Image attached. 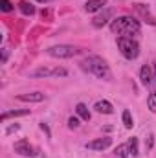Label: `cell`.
I'll use <instances>...</instances> for the list:
<instances>
[{
	"instance_id": "8992f818",
	"label": "cell",
	"mask_w": 156,
	"mask_h": 158,
	"mask_svg": "<svg viewBox=\"0 0 156 158\" xmlns=\"http://www.w3.org/2000/svg\"><path fill=\"white\" fill-rule=\"evenodd\" d=\"M112 15H114V11H112L110 7H103V11H101L99 15H96V17H94V20H92L94 28H103V26H107V24L110 22Z\"/></svg>"
},
{
	"instance_id": "9c48e42d",
	"label": "cell",
	"mask_w": 156,
	"mask_h": 158,
	"mask_svg": "<svg viewBox=\"0 0 156 158\" xmlns=\"http://www.w3.org/2000/svg\"><path fill=\"white\" fill-rule=\"evenodd\" d=\"M20 101H28V103H40L44 99L42 92H30V94H18L17 96Z\"/></svg>"
},
{
	"instance_id": "d4e9b609",
	"label": "cell",
	"mask_w": 156,
	"mask_h": 158,
	"mask_svg": "<svg viewBox=\"0 0 156 158\" xmlns=\"http://www.w3.org/2000/svg\"><path fill=\"white\" fill-rule=\"evenodd\" d=\"M153 138H154V136H153V134H149V140H147V143H145V145H147V149H151V147H153V142H154Z\"/></svg>"
},
{
	"instance_id": "6da1fadb",
	"label": "cell",
	"mask_w": 156,
	"mask_h": 158,
	"mask_svg": "<svg viewBox=\"0 0 156 158\" xmlns=\"http://www.w3.org/2000/svg\"><path fill=\"white\" fill-rule=\"evenodd\" d=\"M140 22L132 17H117L110 22V31L121 37H134L140 35Z\"/></svg>"
},
{
	"instance_id": "5bb4252c",
	"label": "cell",
	"mask_w": 156,
	"mask_h": 158,
	"mask_svg": "<svg viewBox=\"0 0 156 158\" xmlns=\"http://www.w3.org/2000/svg\"><path fill=\"white\" fill-rule=\"evenodd\" d=\"M30 76L31 77H50V76H53V70L51 68H46V66H40L35 72H31Z\"/></svg>"
},
{
	"instance_id": "277c9868",
	"label": "cell",
	"mask_w": 156,
	"mask_h": 158,
	"mask_svg": "<svg viewBox=\"0 0 156 158\" xmlns=\"http://www.w3.org/2000/svg\"><path fill=\"white\" fill-rule=\"evenodd\" d=\"M46 53L51 57H57V59H70V57L79 55L81 50L76 46H70V44H57V46H50L46 50Z\"/></svg>"
},
{
	"instance_id": "7402d4cb",
	"label": "cell",
	"mask_w": 156,
	"mask_h": 158,
	"mask_svg": "<svg viewBox=\"0 0 156 158\" xmlns=\"http://www.w3.org/2000/svg\"><path fill=\"white\" fill-rule=\"evenodd\" d=\"M68 127H70V129H77L79 127V118H76V116L68 118Z\"/></svg>"
},
{
	"instance_id": "ac0fdd59",
	"label": "cell",
	"mask_w": 156,
	"mask_h": 158,
	"mask_svg": "<svg viewBox=\"0 0 156 158\" xmlns=\"http://www.w3.org/2000/svg\"><path fill=\"white\" fill-rule=\"evenodd\" d=\"M127 145H129L130 155H132V156H136V155H138V138H134V136H132V138L127 142Z\"/></svg>"
},
{
	"instance_id": "4fadbf2b",
	"label": "cell",
	"mask_w": 156,
	"mask_h": 158,
	"mask_svg": "<svg viewBox=\"0 0 156 158\" xmlns=\"http://www.w3.org/2000/svg\"><path fill=\"white\" fill-rule=\"evenodd\" d=\"M30 114V109H22V110H9V112H4L2 114V121H6L7 118H20V116H28Z\"/></svg>"
},
{
	"instance_id": "8fae6325",
	"label": "cell",
	"mask_w": 156,
	"mask_h": 158,
	"mask_svg": "<svg viewBox=\"0 0 156 158\" xmlns=\"http://www.w3.org/2000/svg\"><path fill=\"white\" fill-rule=\"evenodd\" d=\"M105 4H107V0H86L84 9H86L88 13H94V11L103 9V7H105Z\"/></svg>"
},
{
	"instance_id": "603a6c76",
	"label": "cell",
	"mask_w": 156,
	"mask_h": 158,
	"mask_svg": "<svg viewBox=\"0 0 156 158\" xmlns=\"http://www.w3.org/2000/svg\"><path fill=\"white\" fill-rule=\"evenodd\" d=\"M66 74H68V72H66L64 68H53V76H55V77H64Z\"/></svg>"
},
{
	"instance_id": "7a4b0ae2",
	"label": "cell",
	"mask_w": 156,
	"mask_h": 158,
	"mask_svg": "<svg viewBox=\"0 0 156 158\" xmlns=\"http://www.w3.org/2000/svg\"><path fill=\"white\" fill-rule=\"evenodd\" d=\"M81 66H83V70L94 74L97 79H103V81H110V79H112V72H110L107 61H103V59L97 57V55L86 57V59L81 63Z\"/></svg>"
},
{
	"instance_id": "f1b7e54d",
	"label": "cell",
	"mask_w": 156,
	"mask_h": 158,
	"mask_svg": "<svg viewBox=\"0 0 156 158\" xmlns=\"http://www.w3.org/2000/svg\"><path fill=\"white\" fill-rule=\"evenodd\" d=\"M154 77H156V61H154Z\"/></svg>"
},
{
	"instance_id": "484cf974",
	"label": "cell",
	"mask_w": 156,
	"mask_h": 158,
	"mask_svg": "<svg viewBox=\"0 0 156 158\" xmlns=\"http://www.w3.org/2000/svg\"><path fill=\"white\" fill-rule=\"evenodd\" d=\"M7 55H9V53H7V50H2V63H6V61H7Z\"/></svg>"
},
{
	"instance_id": "ffe728a7",
	"label": "cell",
	"mask_w": 156,
	"mask_h": 158,
	"mask_svg": "<svg viewBox=\"0 0 156 158\" xmlns=\"http://www.w3.org/2000/svg\"><path fill=\"white\" fill-rule=\"evenodd\" d=\"M123 125L127 127V129H132V125H134V121H132V116H130V112L129 110H123Z\"/></svg>"
},
{
	"instance_id": "30bf717a",
	"label": "cell",
	"mask_w": 156,
	"mask_h": 158,
	"mask_svg": "<svg viewBox=\"0 0 156 158\" xmlns=\"http://www.w3.org/2000/svg\"><path fill=\"white\" fill-rule=\"evenodd\" d=\"M94 109H96L99 114H112V112H114V107H112V103H110V101H107V99H101V101H97V103L94 105Z\"/></svg>"
},
{
	"instance_id": "cb8c5ba5",
	"label": "cell",
	"mask_w": 156,
	"mask_h": 158,
	"mask_svg": "<svg viewBox=\"0 0 156 158\" xmlns=\"http://www.w3.org/2000/svg\"><path fill=\"white\" fill-rule=\"evenodd\" d=\"M18 129H20V125H17V123H15V125H11V127H7V129H6V134H11V132H17Z\"/></svg>"
},
{
	"instance_id": "ba28073f",
	"label": "cell",
	"mask_w": 156,
	"mask_h": 158,
	"mask_svg": "<svg viewBox=\"0 0 156 158\" xmlns=\"http://www.w3.org/2000/svg\"><path fill=\"white\" fill-rule=\"evenodd\" d=\"M154 74H153V70H151V66H142V70H140V81H142V85L143 86H151L153 83H154Z\"/></svg>"
},
{
	"instance_id": "4316f807",
	"label": "cell",
	"mask_w": 156,
	"mask_h": 158,
	"mask_svg": "<svg viewBox=\"0 0 156 158\" xmlns=\"http://www.w3.org/2000/svg\"><path fill=\"white\" fill-rule=\"evenodd\" d=\"M40 129H42V131H44V132L50 136V129H48V125H46V123H40Z\"/></svg>"
},
{
	"instance_id": "52a82bcc",
	"label": "cell",
	"mask_w": 156,
	"mask_h": 158,
	"mask_svg": "<svg viewBox=\"0 0 156 158\" xmlns=\"http://www.w3.org/2000/svg\"><path fill=\"white\" fill-rule=\"evenodd\" d=\"M110 143H112V138L103 136V138H96V140L88 142L84 147H86V149H90V151H105L107 147H110Z\"/></svg>"
},
{
	"instance_id": "44dd1931",
	"label": "cell",
	"mask_w": 156,
	"mask_h": 158,
	"mask_svg": "<svg viewBox=\"0 0 156 158\" xmlns=\"http://www.w3.org/2000/svg\"><path fill=\"white\" fill-rule=\"evenodd\" d=\"M0 9H2L4 13H9V11L13 9V4H11L9 0H0Z\"/></svg>"
},
{
	"instance_id": "7c38bea8",
	"label": "cell",
	"mask_w": 156,
	"mask_h": 158,
	"mask_svg": "<svg viewBox=\"0 0 156 158\" xmlns=\"http://www.w3.org/2000/svg\"><path fill=\"white\" fill-rule=\"evenodd\" d=\"M134 7H136V11H140V15L145 19V22H149V24H156L154 17L149 13V7H145L143 4H134Z\"/></svg>"
},
{
	"instance_id": "9a60e30c",
	"label": "cell",
	"mask_w": 156,
	"mask_h": 158,
	"mask_svg": "<svg viewBox=\"0 0 156 158\" xmlns=\"http://www.w3.org/2000/svg\"><path fill=\"white\" fill-rule=\"evenodd\" d=\"M76 112L79 114V118L83 119V121H88V119H90V112H88V109H86V105H84V103H77Z\"/></svg>"
},
{
	"instance_id": "d6986e66",
	"label": "cell",
	"mask_w": 156,
	"mask_h": 158,
	"mask_svg": "<svg viewBox=\"0 0 156 158\" xmlns=\"http://www.w3.org/2000/svg\"><path fill=\"white\" fill-rule=\"evenodd\" d=\"M147 107H149L151 112H156V90H153V92L149 94V98H147Z\"/></svg>"
},
{
	"instance_id": "e0dca14e",
	"label": "cell",
	"mask_w": 156,
	"mask_h": 158,
	"mask_svg": "<svg viewBox=\"0 0 156 158\" xmlns=\"http://www.w3.org/2000/svg\"><path fill=\"white\" fill-rule=\"evenodd\" d=\"M129 155H130V151H129V145H127V143L116 147V151H114V156L116 158H127Z\"/></svg>"
},
{
	"instance_id": "2e32d148",
	"label": "cell",
	"mask_w": 156,
	"mask_h": 158,
	"mask_svg": "<svg viewBox=\"0 0 156 158\" xmlns=\"http://www.w3.org/2000/svg\"><path fill=\"white\" fill-rule=\"evenodd\" d=\"M18 9H20L24 15H33V13H35V7H33L30 2H26V0L18 2Z\"/></svg>"
},
{
	"instance_id": "5b68a950",
	"label": "cell",
	"mask_w": 156,
	"mask_h": 158,
	"mask_svg": "<svg viewBox=\"0 0 156 158\" xmlns=\"http://www.w3.org/2000/svg\"><path fill=\"white\" fill-rule=\"evenodd\" d=\"M15 153L17 155H20V156H30V158H33L35 155H37V149L28 142V140H20V142H17L15 143Z\"/></svg>"
},
{
	"instance_id": "3957f363",
	"label": "cell",
	"mask_w": 156,
	"mask_h": 158,
	"mask_svg": "<svg viewBox=\"0 0 156 158\" xmlns=\"http://www.w3.org/2000/svg\"><path fill=\"white\" fill-rule=\"evenodd\" d=\"M117 48H119L121 55L129 61H132L140 55V44L132 37H117Z\"/></svg>"
},
{
	"instance_id": "83f0119b",
	"label": "cell",
	"mask_w": 156,
	"mask_h": 158,
	"mask_svg": "<svg viewBox=\"0 0 156 158\" xmlns=\"http://www.w3.org/2000/svg\"><path fill=\"white\" fill-rule=\"evenodd\" d=\"M37 2H42V4H46V2H51V0H37Z\"/></svg>"
}]
</instances>
